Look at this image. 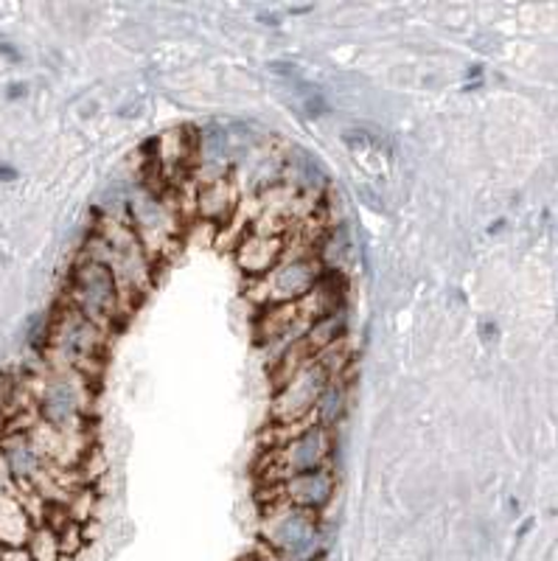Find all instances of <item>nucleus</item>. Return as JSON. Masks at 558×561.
<instances>
[{
	"label": "nucleus",
	"instance_id": "1",
	"mask_svg": "<svg viewBox=\"0 0 558 561\" xmlns=\"http://www.w3.org/2000/svg\"><path fill=\"white\" fill-rule=\"evenodd\" d=\"M261 542L286 561H315L320 542L318 514L295 505H266Z\"/></svg>",
	"mask_w": 558,
	"mask_h": 561
},
{
	"label": "nucleus",
	"instance_id": "2",
	"mask_svg": "<svg viewBox=\"0 0 558 561\" xmlns=\"http://www.w3.org/2000/svg\"><path fill=\"white\" fill-rule=\"evenodd\" d=\"M331 449H334L331 430L326 424H315L311 421L309 427L300 430L295 438H289L286 444H281L275 449H266L270 466L261 469V480L266 485H275L284 483V480L298 478V474L326 469L331 458Z\"/></svg>",
	"mask_w": 558,
	"mask_h": 561
},
{
	"label": "nucleus",
	"instance_id": "3",
	"mask_svg": "<svg viewBox=\"0 0 558 561\" xmlns=\"http://www.w3.org/2000/svg\"><path fill=\"white\" fill-rule=\"evenodd\" d=\"M73 295L79 300L82 318H88L90 323H110L118 314V300L124 293H121V284L113 270L93 259L77 270Z\"/></svg>",
	"mask_w": 558,
	"mask_h": 561
},
{
	"label": "nucleus",
	"instance_id": "4",
	"mask_svg": "<svg viewBox=\"0 0 558 561\" xmlns=\"http://www.w3.org/2000/svg\"><path fill=\"white\" fill-rule=\"evenodd\" d=\"M337 489V478L331 472V466L326 469H318V472H306L298 474L293 480H284V483L270 485V497L261 500L266 505H295V508H306V511H320L331 503Z\"/></svg>",
	"mask_w": 558,
	"mask_h": 561
},
{
	"label": "nucleus",
	"instance_id": "5",
	"mask_svg": "<svg viewBox=\"0 0 558 561\" xmlns=\"http://www.w3.org/2000/svg\"><path fill=\"white\" fill-rule=\"evenodd\" d=\"M286 242L278 237V233H266V230H255L253 237H248L239 244V253H236V262L244 273L259 275V278H266L278 267L281 255H284Z\"/></svg>",
	"mask_w": 558,
	"mask_h": 561
},
{
	"label": "nucleus",
	"instance_id": "6",
	"mask_svg": "<svg viewBox=\"0 0 558 561\" xmlns=\"http://www.w3.org/2000/svg\"><path fill=\"white\" fill-rule=\"evenodd\" d=\"M29 553L34 561H59L62 556V545H59V534L54 528H43L32 534L29 539Z\"/></svg>",
	"mask_w": 558,
	"mask_h": 561
},
{
	"label": "nucleus",
	"instance_id": "7",
	"mask_svg": "<svg viewBox=\"0 0 558 561\" xmlns=\"http://www.w3.org/2000/svg\"><path fill=\"white\" fill-rule=\"evenodd\" d=\"M0 561H34L26 548H3L0 550Z\"/></svg>",
	"mask_w": 558,
	"mask_h": 561
},
{
	"label": "nucleus",
	"instance_id": "8",
	"mask_svg": "<svg viewBox=\"0 0 558 561\" xmlns=\"http://www.w3.org/2000/svg\"><path fill=\"white\" fill-rule=\"evenodd\" d=\"M9 96H23V84H12V88H9Z\"/></svg>",
	"mask_w": 558,
	"mask_h": 561
},
{
	"label": "nucleus",
	"instance_id": "9",
	"mask_svg": "<svg viewBox=\"0 0 558 561\" xmlns=\"http://www.w3.org/2000/svg\"><path fill=\"white\" fill-rule=\"evenodd\" d=\"M0 178H7V180H14V172H12V169H3V167H0Z\"/></svg>",
	"mask_w": 558,
	"mask_h": 561
}]
</instances>
